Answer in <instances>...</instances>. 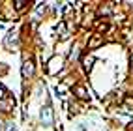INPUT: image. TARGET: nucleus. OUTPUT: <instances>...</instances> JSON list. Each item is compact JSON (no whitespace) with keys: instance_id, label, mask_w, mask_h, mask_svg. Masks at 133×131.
<instances>
[{"instance_id":"nucleus-1","label":"nucleus","mask_w":133,"mask_h":131,"mask_svg":"<svg viewBox=\"0 0 133 131\" xmlns=\"http://www.w3.org/2000/svg\"><path fill=\"white\" fill-rule=\"evenodd\" d=\"M39 118H41V124H43V126H52L55 118H52V109L49 107V105L41 109V112H39Z\"/></svg>"},{"instance_id":"nucleus-2","label":"nucleus","mask_w":133,"mask_h":131,"mask_svg":"<svg viewBox=\"0 0 133 131\" xmlns=\"http://www.w3.org/2000/svg\"><path fill=\"white\" fill-rule=\"evenodd\" d=\"M34 73V64L32 62H28V60H26V62L23 64V77L26 79V77H30Z\"/></svg>"},{"instance_id":"nucleus-3","label":"nucleus","mask_w":133,"mask_h":131,"mask_svg":"<svg viewBox=\"0 0 133 131\" xmlns=\"http://www.w3.org/2000/svg\"><path fill=\"white\" fill-rule=\"evenodd\" d=\"M49 64H51V66H49V73H56V67H58V69L62 67V60H60V58H52Z\"/></svg>"},{"instance_id":"nucleus-4","label":"nucleus","mask_w":133,"mask_h":131,"mask_svg":"<svg viewBox=\"0 0 133 131\" xmlns=\"http://www.w3.org/2000/svg\"><path fill=\"white\" fill-rule=\"evenodd\" d=\"M11 45H13V47L17 45V34H15V32H10V34L6 36V47L11 49Z\"/></svg>"},{"instance_id":"nucleus-5","label":"nucleus","mask_w":133,"mask_h":131,"mask_svg":"<svg viewBox=\"0 0 133 131\" xmlns=\"http://www.w3.org/2000/svg\"><path fill=\"white\" fill-rule=\"evenodd\" d=\"M83 64H84V69H86V71H90L92 66H94V58H92V56H86V58L83 60Z\"/></svg>"},{"instance_id":"nucleus-6","label":"nucleus","mask_w":133,"mask_h":131,"mask_svg":"<svg viewBox=\"0 0 133 131\" xmlns=\"http://www.w3.org/2000/svg\"><path fill=\"white\" fill-rule=\"evenodd\" d=\"M99 43H101V38H99V36H97V38H92L90 41H88V47H90V49H94V47H97V45H99Z\"/></svg>"},{"instance_id":"nucleus-7","label":"nucleus","mask_w":133,"mask_h":131,"mask_svg":"<svg viewBox=\"0 0 133 131\" xmlns=\"http://www.w3.org/2000/svg\"><path fill=\"white\" fill-rule=\"evenodd\" d=\"M77 92H79V95H81V98H86V92H84L83 88H77Z\"/></svg>"},{"instance_id":"nucleus-8","label":"nucleus","mask_w":133,"mask_h":131,"mask_svg":"<svg viewBox=\"0 0 133 131\" xmlns=\"http://www.w3.org/2000/svg\"><path fill=\"white\" fill-rule=\"evenodd\" d=\"M15 4H17V8H19V10H21V8H23V6H24L26 2H21V0H19V2H15Z\"/></svg>"},{"instance_id":"nucleus-9","label":"nucleus","mask_w":133,"mask_h":131,"mask_svg":"<svg viewBox=\"0 0 133 131\" xmlns=\"http://www.w3.org/2000/svg\"><path fill=\"white\" fill-rule=\"evenodd\" d=\"M8 131H15V126H11V124H10V126H8Z\"/></svg>"},{"instance_id":"nucleus-10","label":"nucleus","mask_w":133,"mask_h":131,"mask_svg":"<svg viewBox=\"0 0 133 131\" xmlns=\"http://www.w3.org/2000/svg\"><path fill=\"white\" fill-rule=\"evenodd\" d=\"M2 95H4V90H2V88H0V99H2Z\"/></svg>"},{"instance_id":"nucleus-11","label":"nucleus","mask_w":133,"mask_h":131,"mask_svg":"<svg viewBox=\"0 0 133 131\" xmlns=\"http://www.w3.org/2000/svg\"><path fill=\"white\" fill-rule=\"evenodd\" d=\"M131 64H133V54H131Z\"/></svg>"}]
</instances>
